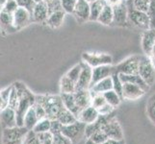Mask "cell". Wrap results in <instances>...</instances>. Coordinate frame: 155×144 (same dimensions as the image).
Returning <instances> with one entry per match:
<instances>
[{"label":"cell","instance_id":"cell-1","mask_svg":"<svg viewBox=\"0 0 155 144\" xmlns=\"http://www.w3.org/2000/svg\"><path fill=\"white\" fill-rule=\"evenodd\" d=\"M14 86L15 87L18 93V103L15 108L17 113V123L18 126H23L24 116L28 110L33 107L36 103V95L33 94L30 89L21 82H15Z\"/></svg>","mask_w":155,"mask_h":144},{"label":"cell","instance_id":"cell-2","mask_svg":"<svg viewBox=\"0 0 155 144\" xmlns=\"http://www.w3.org/2000/svg\"><path fill=\"white\" fill-rule=\"evenodd\" d=\"M36 102L44 107L47 118L50 120L57 119L65 108L61 95H36Z\"/></svg>","mask_w":155,"mask_h":144},{"label":"cell","instance_id":"cell-3","mask_svg":"<svg viewBox=\"0 0 155 144\" xmlns=\"http://www.w3.org/2000/svg\"><path fill=\"white\" fill-rule=\"evenodd\" d=\"M126 2L128 10V23L142 31L150 28V19L147 13L136 9L129 0H126Z\"/></svg>","mask_w":155,"mask_h":144},{"label":"cell","instance_id":"cell-4","mask_svg":"<svg viewBox=\"0 0 155 144\" xmlns=\"http://www.w3.org/2000/svg\"><path fill=\"white\" fill-rule=\"evenodd\" d=\"M28 131L24 126L5 128L2 132V144H22Z\"/></svg>","mask_w":155,"mask_h":144},{"label":"cell","instance_id":"cell-5","mask_svg":"<svg viewBox=\"0 0 155 144\" xmlns=\"http://www.w3.org/2000/svg\"><path fill=\"white\" fill-rule=\"evenodd\" d=\"M82 62L89 65L91 67H97L100 66L112 65L113 63V58L107 53H99V52H83L82 53Z\"/></svg>","mask_w":155,"mask_h":144},{"label":"cell","instance_id":"cell-6","mask_svg":"<svg viewBox=\"0 0 155 144\" xmlns=\"http://www.w3.org/2000/svg\"><path fill=\"white\" fill-rule=\"evenodd\" d=\"M101 130H102L105 134L107 135L109 138L116 140H124V133L122 129L115 117L110 114L107 115L106 118L103 122L102 126H101Z\"/></svg>","mask_w":155,"mask_h":144},{"label":"cell","instance_id":"cell-7","mask_svg":"<svg viewBox=\"0 0 155 144\" xmlns=\"http://www.w3.org/2000/svg\"><path fill=\"white\" fill-rule=\"evenodd\" d=\"M139 75L145 80L149 87H151L155 83V66L150 58L145 54L141 55Z\"/></svg>","mask_w":155,"mask_h":144},{"label":"cell","instance_id":"cell-8","mask_svg":"<svg viewBox=\"0 0 155 144\" xmlns=\"http://www.w3.org/2000/svg\"><path fill=\"white\" fill-rule=\"evenodd\" d=\"M86 124L83 122L77 120L72 124L65 125L62 128V133L65 136L69 138L73 144L77 143L81 140V138L85 136V131H86Z\"/></svg>","mask_w":155,"mask_h":144},{"label":"cell","instance_id":"cell-9","mask_svg":"<svg viewBox=\"0 0 155 144\" xmlns=\"http://www.w3.org/2000/svg\"><path fill=\"white\" fill-rule=\"evenodd\" d=\"M141 55H133L115 66L116 71L120 74H139Z\"/></svg>","mask_w":155,"mask_h":144},{"label":"cell","instance_id":"cell-10","mask_svg":"<svg viewBox=\"0 0 155 144\" xmlns=\"http://www.w3.org/2000/svg\"><path fill=\"white\" fill-rule=\"evenodd\" d=\"M114 11V21L113 24L116 26H120V27H125L128 24V10H127V2L126 0L122 1L113 6Z\"/></svg>","mask_w":155,"mask_h":144},{"label":"cell","instance_id":"cell-11","mask_svg":"<svg viewBox=\"0 0 155 144\" xmlns=\"http://www.w3.org/2000/svg\"><path fill=\"white\" fill-rule=\"evenodd\" d=\"M13 18H14V25L18 30L22 29L33 22L32 13L29 10L22 7L18 8V10L13 14Z\"/></svg>","mask_w":155,"mask_h":144},{"label":"cell","instance_id":"cell-12","mask_svg":"<svg viewBox=\"0 0 155 144\" xmlns=\"http://www.w3.org/2000/svg\"><path fill=\"white\" fill-rule=\"evenodd\" d=\"M82 63V70L80 74L79 80L76 84V89H90L92 86V79H93V67L89 65L81 62Z\"/></svg>","mask_w":155,"mask_h":144},{"label":"cell","instance_id":"cell-13","mask_svg":"<svg viewBox=\"0 0 155 144\" xmlns=\"http://www.w3.org/2000/svg\"><path fill=\"white\" fill-rule=\"evenodd\" d=\"M155 45V28H149L143 31L141 38V46L143 54L149 57Z\"/></svg>","mask_w":155,"mask_h":144},{"label":"cell","instance_id":"cell-14","mask_svg":"<svg viewBox=\"0 0 155 144\" xmlns=\"http://www.w3.org/2000/svg\"><path fill=\"white\" fill-rule=\"evenodd\" d=\"M146 94V91L140 87L131 83H124V89H122V99L136 101L142 98Z\"/></svg>","mask_w":155,"mask_h":144},{"label":"cell","instance_id":"cell-15","mask_svg":"<svg viewBox=\"0 0 155 144\" xmlns=\"http://www.w3.org/2000/svg\"><path fill=\"white\" fill-rule=\"evenodd\" d=\"M73 15L80 24L90 20V3L87 0H77Z\"/></svg>","mask_w":155,"mask_h":144},{"label":"cell","instance_id":"cell-16","mask_svg":"<svg viewBox=\"0 0 155 144\" xmlns=\"http://www.w3.org/2000/svg\"><path fill=\"white\" fill-rule=\"evenodd\" d=\"M0 123H1L3 129L18 126L15 110L8 106L6 109L0 111Z\"/></svg>","mask_w":155,"mask_h":144},{"label":"cell","instance_id":"cell-17","mask_svg":"<svg viewBox=\"0 0 155 144\" xmlns=\"http://www.w3.org/2000/svg\"><path fill=\"white\" fill-rule=\"evenodd\" d=\"M48 15H49V12H48V8H47L46 3H45L44 1H41L35 4L33 10H32L33 22L46 23Z\"/></svg>","mask_w":155,"mask_h":144},{"label":"cell","instance_id":"cell-18","mask_svg":"<svg viewBox=\"0 0 155 144\" xmlns=\"http://www.w3.org/2000/svg\"><path fill=\"white\" fill-rule=\"evenodd\" d=\"M114 71H115V66H113L112 65L100 66L93 68L92 86H94V84H97V82L101 81V80H103L105 78L111 77Z\"/></svg>","mask_w":155,"mask_h":144},{"label":"cell","instance_id":"cell-19","mask_svg":"<svg viewBox=\"0 0 155 144\" xmlns=\"http://www.w3.org/2000/svg\"><path fill=\"white\" fill-rule=\"evenodd\" d=\"M73 95L78 107L81 110L92 105V93L90 89H76Z\"/></svg>","mask_w":155,"mask_h":144},{"label":"cell","instance_id":"cell-20","mask_svg":"<svg viewBox=\"0 0 155 144\" xmlns=\"http://www.w3.org/2000/svg\"><path fill=\"white\" fill-rule=\"evenodd\" d=\"M98 117H99V114L97 110L91 105L88 108L81 110V113L79 114L77 119L79 121L83 122V123H85L86 125H89V124L94 123V122L97 120Z\"/></svg>","mask_w":155,"mask_h":144},{"label":"cell","instance_id":"cell-21","mask_svg":"<svg viewBox=\"0 0 155 144\" xmlns=\"http://www.w3.org/2000/svg\"><path fill=\"white\" fill-rule=\"evenodd\" d=\"M120 74V78L122 81V83H131L136 86L143 88L146 92H147L150 87L147 84V82L143 80L139 74Z\"/></svg>","mask_w":155,"mask_h":144},{"label":"cell","instance_id":"cell-22","mask_svg":"<svg viewBox=\"0 0 155 144\" xmlns=\"http://www.w3.org/2000/svg\"><path fill=\"white\" fill-rule=\"evenodd\" d=\"M0 29L8 34H12L18 31L14 25L13 14L3 12V11L0 13Z\"/></svg>","mask_w":155,"mask_h":144},{"label":"cell","instance_id":"cell-23","mask_svg":"<svg viewBox=\"0 0 155 144\" xmlns=\"http://www.w3.org/2000/svg\"><path fill=\"white\" fill-rule=\"evenodd\" d=\"M61 97H62L63 104L65 106V108L68 109L69 111H71L76 117H78L79 114L81 113L82 110L78 107L73 93H61Z\"/></svg>","mask_w":155,"mask_h":144},{"label":"cell","instance_id":"cell-24","mask_svg":"<svg viewBox=\"0 0 155 144\" xmlns=\"http://www.w3.org/2000/svg\"><path fill=\"white\" fill-rule=\"evenodd\" d=\"M113 89V81H112V77L105 78L101 81L94 84V86L91 87L90 90L92 93H99L103 94L106 91Z\"/></svg>","mask_w":155,"mask_h":144},{"label":"cell","instance_id":"cell-25","mask_svg":"<svg viewBox=\"0 0 155 144\" xmlns=\"http://www.w3.org/2000/svg\"><path fill=\"white\" fill-rule=\"evenodd\" d=\"M65 17H66V13L64 12L63 10L57 11V12H54V13H51L48 15L46 24L52 29H57L63 24Z\"/></svg>","mask_w":155,"mask_h":144},{"label":"cell","instance_id":"cell-26","mask_svg":"<svg viewBox=\"0 0 155 144\" xmlns=\"http://www.w3.org/2000/svg\"><path fill=\"white\" fill-rule=\"evenodd\" d=\"M113 21H114L113 6H111L109 4H106L97 19V22L101 23L102 25H112L113 24Z\"/></svg>","mask_w":155,"mask_h":144},{"label":"cell","instance_id":"cell-27","mask_svg":"<svg viewBox=\"0 0 155 144\" xmlns=\"http://www.w3.org/2000/svg\"><path fill=\"white\" fill-rule=\"evenodd\" d=\"M106 4L107 3L105 0H97V1L90 3V20L91 21H97L99 15Z\"/></svg>","mask_w":155,"mask_h":144},{"label":"cell","instance_id":"cell-28","mask_svg":"<svg viewBox=\"0 0 155 144\" xmlns=\"http://www.w3.org/2000/svg\"><path fill=\"white\" fill-rule=\"evenodd\" d=\"M39 117L37 116V114L34 110V107H31L26 113L24 116V123L23 126L27 128L28 130H33V128L36 126V124L39 122Z\"/></svg>","mask_w":155,"mask_h":144},{"label":"cell","instance_id":"cell-29","mask_svg":"<svg viewBox=\"0 0 155 144\" xmlns=\"http://www.w3.org/2000/svg\"><path fill=\"white\" fill-rule=\"evenodd\" d=\"M60 90L61 93H74L76 90V84L67 75H64L60 81Z\"/></svg>","mask_w":155,"mask_h":144},{"label":"cell","instance_id":"cell-30","mask_svg":"<svg viewBox=\"0 0 155 144\" xmlns=\"http://www.w3.org/2000/svg\"><path fill=\"white\" fill-rule=\"evenodd\" d=\"M59 121L61 122V123L65 126V125H69V124H72L74 122H76L78 119L77 117L74 115L71 111H69L68 109L64 108V110L61 111V114H59L58 118H57Z\"/></svg>","mask_w":155,"mask_h":144},{"label":"cell","instance_id":"cell-31","mask_svg":"<svg viewBox=\"0 0 155 144\" xmlns=\"http://www.w3.org/2000/svg\"><path fill=\"white\" fill-rule=\"evenodd\" d=\"M103 96H104V98L106 100V102L108 103V104H110L111 106H113L115 109L117 108V107L120 106L121 100H122V98L115 91L114 89L104 92Z\"/></svg>","mask_w":155,"mask_h":144},{"label":"cell","instance_id":"cell-32","mask_svg":"<svg viewBox=\"0 0 155 144\" xmlns=\"http://www.w3.org/2000/svg\"><path fill=\"white\" fill-rule=\"evenodd\" d=\"M111 77H112V81H113V89L122 98V89H124V83H122V81L120 78V74L116 71V68H115V71L113 72V74H112ZM122 100H124V99H122Z\"/></svg>","mask_w":155,"mask_h":144},{"label":"cell","instance_id":"cell-33","mask_svg":"<svg viewBox=\"0 0 155 144\" xmlns=\"http://www.w3.org/2000/svg\"><path fill=\"white\" fill-rule=\"evenodd\" d=\"M50 125H51V120L49 118H44L39 120L38 123L33 128V131L36 134H40V133H45L49 132L50 130Z\"/></svg>","mask_w":155,"mask_h":144},{"label":"cell","instance_id":"cell-34","mask_svg":"<svg viewBox=\"0 0 155 144\" xmlns=\"http://www.w3.org/2000/svg\"><path fill=\"white\" fill-rule=\"evenodd\" d=\"M147 114L149 120L155 125V93L148 98L147 103Z\"/></svg>","mask_w":155,"mask_h":144},{"label":"cell","instance_id":"cell-35","mask_svg":"<svg viewBox=\"0 0 155 144\" xmlns=\"http://www.w3.org/2000/svg\"><path fill=\"white\" fill-rule=\"evenodd\" d=\"M81 70H82V63L79 62L69 69V70L66 73V75L71 79L72 82L77 84L79 77H80V74H81Z\"/></svg>","mask_w":155,"mask_h":144},{"label":"cell","instance_id":"cell-36","mask_svg":"<svg viewBox=\"0 0 155 144\" xmlns=\"http://www.w3.org/2000/svg\"><path fill=\"white\" fill-rule=\"evenodd\" d=\"M11 90H12V86L0 90V111L6 109L9 106V97Z\"/></svg>","mask_w":155,"mask_h":144},{"label":"cell","instance_id":"cell-37","mask_svg":"<svg viewBox=\"0 0 155 144\" xmlns=\"http://www.w3.org/2000/svg\"><path fill=\"white\" fill-rule=\"evenodd\" d=\"M61 3H62V8L64 12L66 14H73L77 0H61Z\"/></svg>","mask_w":155,"mask_h":144},{"label":"cell","instance_id":"cell-38","mask_svg":"<svg viewBox=\"0 0 155 144\" xmlns=\"http://www.w3.org/2000/svg\"><path fill=\"white\" fill-rule=\"evenodd\" d=\"M89 138L97 144H102L103 142H105L107 139H108L109 137L107 136V135L102 130H98L97 132H94Z\"/></svg>","mask_w":155,"mask_h":144},{"label":"cell","instance_id":"cell-39","mask_svg":"<svg viewBox=\"0 0 155 144\" xmlns=\"http://www.w3.org/2000/svg\"><path fill=\"white\" fill-rule=\"evenodd\" d=\"M22 144H41V142L39 139L38 135L33 130H29L24 137Z\"/></svg>","mask_w":155,"mask_h":144},{"label":"cell","instance_id":"cell-40","mask_svg":"<svg viewBox=\"0 0 155 144\" xmlns=\"http://www.w3.org/2000/svg\"><path fill=\"white\" fill-rule=\"evenodd\" d=\"M92 93V92H91ZM106 100L104 98L103 94L99 93H92V106L94 107L95 109H99L100 107H102L104 104H106Z\"/></svg>","mask_w":155,"mask_h":144},{"label":"cell","instance_id":"cell-41","mask_svg":"<svg viewBox=\"0 0 155 144\" xmlns=\"http://www.w3.org/2000/svg\"><path fill=\"white\" fill-rule=\"evenodd\" d=\"M18 103V90L15 88V87L14 85H12V90H11L10 93V97H9V107L13 108L15 110Z\"/></svg>","mask_w":155,"mask_h":144},{"label":"cell","instance_id":"cell-42","mask_svg":"<svg viewBox=\"0 0 155 144\" xmlns=\"http://www.w3.org/2000/svg\"><path fill=\"white\" fill-rule=\"evenodd\" d=\"M129 1L132 3V5L136 9L147 13L148 6H149V0H129Z\"/></svg>","mask_w":155,"mask_h":144},{"label":"cell","instance_id":"cell-43","mask_svg":"<svg viewBox=\"0 0 155 144\" xmlns=\"http://www.w3.org/2000/svg\"><path fill=\"white\" fill-rule=\"evenodd\" d=\"M18 5L15 2V0H7L6 3L3 5V12L14 14V13L18 10Z\"/></svg>","mask_w":155,"mask_h":144},{"label":"cell","instance_id":"cell-44","mask_svg":"<svg viewBox=\"0 0 155 144\" xmlns=\"http://www.w3.org/2000/svg\"><path fill=\"white\" fill-rule=\"evenodd\" d=\"M147 14L150 19V28H155V0H149Z\"/></svg>","mask_w":155,"mask_h":144},{"label":"cell","instance_id":"cell-45","mask_svg":"<svg viewBox=\"0 0 155 144\" xmlns=\"http://www.w3.org/2000/svg\"><path fill=\"white\" fill-rule=\"evenodd\" d=\"M38 135V137L41 144H53V135L50 132L45 133H40Z\"/></svg>","mask_w":155,"mask_h":144},{"label":"cell","instance_id":"cell-46","mask_svg":"<svg viewBox=\"0 0 155 144\" xmlns=\"http://www.w3.org/2000/svg\"><path fill=\"white\" fill-rule=\"evenodd\" d=\"M63 126L64 125L58 119H53V120H51V125H50V130H49V132L51 133L52 135L61 134Z\"/></svg>","mask_w":155,"mask_h":144},{"label":"cell","instance_id":"cell-47","mask_svg":"<svg viewBox=\"0 0 155 144\" xmlns=\"http://www.w3.org/2000/svg\"><path fill=\"white\" fill-rule=\"evenodd\" d=\"M53 144H73L72 141L63 134L53 135Z\"/></svg>","mask_w":155,"mask_h":144},{"label":"cell","instance_id":"cell-48","mask_svg":"<svg viewBox=\"0 0 155 144\" xmlns=\"http://www.w3.org/2000/svg\"><path fill=\"white\" fill-rule=\"evenodd\" d=\"M46 5H47V8H48V12H49V14L54 13V12H57V11H61V10H63L61 0H52V1L48 2Z\"/></svg>","mask_w":155,"mask_h":144},{"label":"cell","instance_id":"cell-49","mask_svg":"<svg viewBox=\"0 0 155 144\" xmlns=\"http://www.w3.org/2000/svg\"><path fill=\"white\" fill-rule=\"evenodd\" d=\"M115 110V108L113 106H111L110 104L106 103L104 104L102 107H100L99 109H97V111L99 115H104V116H107V115H110L113 114V111Z\"/></svg>","mask_w":155,"mask_h":144},{"label":"cell","instance_id":"cell-50","mask_svg":"<svg viewBox=\"0 0 155 144\" xmlns=\"http://www.w3.org/2000/svg\"><path fill=\"white\" fill-rule=\"evenodd\" d=\"M15 2L18 3V7H22L29 10L32 13V10H33L34 6H35V1L34 0H15Z\"/></svg>","mask_w":155,"mask_h":144},{"label":"cell","instance_id":"cell-51","mask_svg":"<svg viewBox=\"0 0 155 144\" xmlns=\"http://www.w3.org/2000/svg\"><path fill=\"white\" fill-rule=\"evenodd\" d=\"M34 107V110L36 111V114H37V116L39 117V119H44V118H46V111L45 110V108L42 107L40 103L38 102H36L35 105L33 106Z\"/></svg>","mask_w":155,"mask_h":144},{"label":"cell","instance_id":"cell-52","mask_svg":"<svg viewBox=\"0 0 155 144\" xmlns=\"http://www.w3.org/2000/svg\"><path fill=\"white\" fill-rule=\"evenodd\" d=\"M102 144H125L124 139V140H116V139H112V138H108L105 142Z\"/></svg>","mask_w":155,"mask_h":144},{"label":"cell","instance_id":"cell-53","mask_svg":"<svg viewBox=\"0 0 155 144\" xmlns=\"http://www.w3.org/2000/svg\"><path fill=\"white\" fill-rule=\"evenodd\" d=\"M105 1H106L107 4L111 5V6H116V5L120 4L122 0H105Z\"/></svg>","mask_w":155,"mask_h":144},{"label":"cell","instance_id":"cell-54","mask_svg":"<svg viewBox=\"0 0 155 144\" xmlns=\"http://www.w3.org/2000/svg\"><path fill=\"white\" fill-rule=\"evenodd\" d=\"M149 58H150L151 62H153V65H154V66H155V45H154L153 49H152V51H151V54L149 55Z\"/></svg>","mask_w":155,"mask_h":144},{"label":"cell","instance_id":"cell-55","mask_svg":"<svg viewBox=\"0 0 155 144\" xmlns=\"http://www.w3.org/2000/svg\"><path fill=\"white\" fill-rule=\"evenodd\" d=\"M85 144H97V143H94L93 140H91L90 138H88L87 141H86V143H85Z\"/></svg>","mask_w":155,"mask_h":144},{"label":"cell","instance_id":"cell-56","mask_svg":"<svg viewBox=\"0 0 155 144\" xmlns=\"http://www.w3.org/2000/svg\"><path fill=\"white\" fill-rule=\"evenodd\" d=\"M6 1H7V0H0V5H2V6H3V5L6 3Z\"/></svg>","mask_w":155,"mask_h":144},{"label":"cell","instance_id":"cell-57","mask_svg":"<svg viewBox=\"0 0 155 144\" xmlns=\"http://www.w3.org/2000/svg\"><path fill=\"white\" fill-rule=\"evenodd\" d=\"M41 1H44L45 3H46V4H47V3H48V2L52 1V0H41Z\"/></svg>","mask_w":155,"mask_h":144},{"label":"cell","instance_id":"cell-58","mask_svg":"<svg viewBox=\"0 0 155 144\" xmlns=\"http://www.w3.org/2000/svg\"><path fill=\"white\" fill-rule=\"evenodd\" d=\"M87 1H88L89 3H92V2H94V1H97V0H87Z\"/></svg>","mask_w":155,"mask_h":144},{"label":"cell","instance_id":"cell-59","mask_svg":"<svg viewBox=\"0 0 155 144\" xmlns=\"http://www.w3.org/2000/svg\"><path fill=\"white\" fill-rule=\"evenodd\" d=\"M2 11H3V6H2V5H0V13H1Z\"/></svg>","mask_w":155,"mask_h":144},{"label":"cell","instance_id":"cell-60","mask_svg":"<svg viewBox=\"0 0 155 144\" xmlns=\"http://www.w3.org/2000/svg\"><path fill=\"white\" fill-rule=\"evenodd\" d=\"M34 1H35V3H38V2H41V0H34Z\"/></svg>","mask_w":155,"mask_h":144}]
</instances>
